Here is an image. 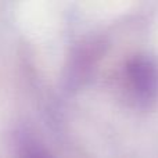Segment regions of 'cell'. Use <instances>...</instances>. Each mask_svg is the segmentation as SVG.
Returning <instances> with one entry per match:
<instances>
[{
  "label": "cell",
  "instance_id": "cell-1",
  "mask_svg": "<svg viewBox=\"0 0 158 158\" xmlns=\"http://www.w3.org/2000/svg\"><path fill=\"white\" fill-rule=\"evenodd\" d=\"M125 85L135 100L148 104L158 97V63L151 56H135L125 67Z\"/></svg>",
  "mask_w": 158,
  "mask_h": 158
},
{
  "label": "cell",
  "instance_id": "cell-2",
  "mask_svg": "<svg viewBox=\"0 0 158 158\" xmlns=\"http://www.w3.org/2000/svg\"><path fill=\"white\" fill-rule=\"evenodd\" d=\"M27 158H50V157L43 156V154H39V153H35V154H31V156H28Z\"/></svg>",
  "mask_w": 158,
  "mask_h": 158
}]
</instances>
